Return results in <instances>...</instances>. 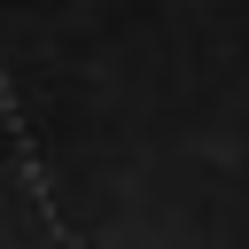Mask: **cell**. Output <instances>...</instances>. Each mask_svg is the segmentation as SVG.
<instances>
[]
</instances>
